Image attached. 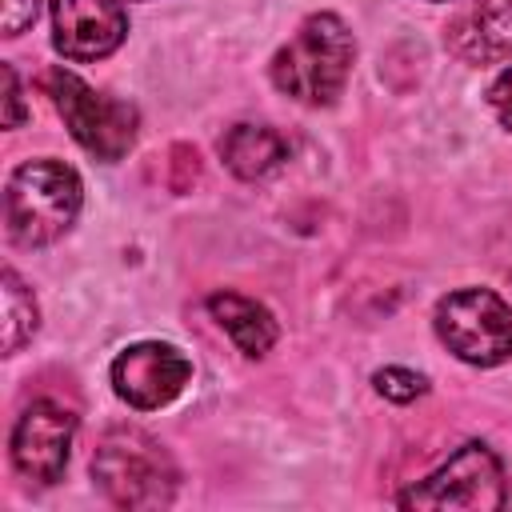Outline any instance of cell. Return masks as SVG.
Masks as SVG:
<instances>
[{"label": "cell", "instance_id": "ac0fdd59", "mask_svg": "<svg viewBox=\"0 0 512 512\" xmlns=\"http://www.w3.org/2000/svg\"><path fill=\"white\" fill-rule=\"evenodd\" d=\"M488 104H492L496 120L512 132V68H504V72L492 80V88H488Z\"/></svg>", "mask_w": 512, "mask_h": 512}, {"label": "cell", "instance_id": "7a4b0ae2", "mask_svg": "<svg viewBox=\"0 0 512 512\" xmlns=\"http://www.w3.org/2000/svg\"><path fill=\"white\" fill-rule=\"evenodd\" d=\"M80 200L84 188L76 168L52 156L24 160L4 188V232L16 248H44L72 228Z\"/></svg>", "mask_w": 512, "mask_h": 512}, {"label": "cell", "instance_id": "4fadbf2b", "mask_svg": "<svg viewBox=\"0 0 512 512\" xmlns=\"http://www.w3.org/2000/svg\"><path fill=\"white\" fill-rule=\"evenodd\" d=\"M0 300H4V356H16L40 328V312H36L32 288L16 276V268H4Z\"/></svg>", "mask_w": 512, "mask_h": 512}, {"label": "cell", "instance_id": "ba28073f", "mask_svg": "<svg viewBox=\"0 0 512 512\" xmlns=\"http://www.w3.org/2000/svg\"><path fill=\"white\" fill-rule=\"evenodd\" d=\"M72 436H76V416L56 404V400H32L16 428H12V440H8V452H12V468L48 488L64 476V464H68V452H72Z\"/></svg>", "mask_w": 512, "mask_h": 512}, {"label": "cell", "instance_id": "5b68a950", "mask_svg": "<svg viewBox=\"0 0 512 512\" xmlns=\"http://www.w3.org/2000/svg\"><path fill=\"white\" fill-rule=\"evenodd\" d=\"M440 344L464 364L492 368L512 356V304L492 288H456L432 312Z\"/></svg>", "mask_w": 512, "mask_h": 512}, {"label": "cell", "instance_id": "6da1fadb", "mask_svg": "<svg viewBox=\"0 0 512 512\" xmlns=\"http://www.w3.org/2000/svg\"><path fill=\"white\" fill-rule=\"evenodd\" d=\"M352 60H356V40L348 24L336 12H312L296 28V36L272 56L268 76L284 96L308 108H324L344 92L352 76Z\"/></svg>", "mask_w": 512, "mask_h": 512}, {"label": "cell", "instance_id": "8fae6325", "mask_svg": "<svg viewBox=\"0 0 512 512\" xmlns=\"http://www.w3.org/2000/svg\"><path fill=\"white\" fill-rule=\"evenodd\" d=\"M220 156L232 176L240 180H264L288 160V140L268 124H232L220 136Z\"/></svg>", "mask_w": 512, "mask_h": 512}, {"label": "cell", "instance_id": "30bf717a", "mask_svg": "<svg viewBox=\"0 0 512 512\" xmlns=\"http://www.w3.org/2000/svg\"><path fill=\"white\" fill-rule=\"evenodd\" d=\"M444 44L452 56L468 64L508 60L512 56V0H472L448 20Z\"/></svg>", "mask_w": 512, "mask_h": 512}, {"label": "cell", "instance_id": "7c38bea8", "mask_svg": "<svg viewBox=\"0 0 512 512\" xmlns=\"http://www.w3.org/2000/svg\"><path fill=\"white\" fill-rule=\"evenodd\" d=\"M208 312H212V320L236 340V348H240L244 356H252V360L264 356V352L276 344V336H280L272 312H268L260 300H252V296H240V292H212V296H208Z\"/></svg>", "mask_w": 512, "mask_h": 512}, {"label": "cell", "instance_id": "9a60e30c", "mask_svg": "<svg viewBox=\"0 0 512 512\" xmlns=\"http://www.w3.org/2000/svg\"><path fill=\"white\" fill-rule=\"evenodd\" d=\"M168 188L172 192H192V184L200 180V152L192 144H172L168 148Z\"/></svg>", "mask_w": 512, "mask_h": 512}, {"label": "cell", "instance_id": "2e32d148", "mask_svg": "<svg viewBox=\"0 0 512 512\" xmlns=\"http://www.w3.org/2000/svg\"><path fill=\"white\" fill-rule=\"evenodd\" d=\"M40 12V0H0V28L4 36H20Z\"/></svg>", "mask_w": 512, "mask_h": 512}, {"label": "cell", "instance_id": "5bb4252c", "mask_svg": "<svg viewBox=\"0 0 512 512\" xmlns=\"http://www.w3.org/2000/svg\"><path fill=\"white\" fill-rule=\"evenodd\" d=\"M372 384H376V392H380L384 400H392V404H412L416 396L428 392V380H424L420 372H412V368H380V372L372 376Z\"/></svg>", "mask_w": 512, "mask_h": 512}, {"label": "cell", "instance_id": "277c9868", "mask_svg": "<svg viewBox=\"0 0 512 512\" xmlns=\"http://www.w3.org/2000/svg\"><path fill=\"white\" fill-rule=\"evenodd\" d=\"M44 92L52 96L60 120L68 124L72 140L92 152L96 160H120L132 140H136V108L124 100H112L104 92H96L92 84H84L76 72L68 68H48L44 72Z\"/></svg>", "mask_w": 512, "mask_h": 512}, {"label": "cell", "instance_id": "8992f818", "mask_svg": "<svg viewBox=\"0 0 512 512\" xmlns=\"http://www.w3.org/2000/svg\"><path fill=\"white\" fill-rule=\"evenodd\" d=\"M400 508H468V512H496L508 504V484H504V464L500 456L480 444L468 440L460 444L432 476H424L420 484L404 488L396 496Z\"/></svg>", "mask_w": 512, "mask_h": 512}, {"label": "cell", "instance_id": "9c48e42d", "mask_svg": "<svg viewBox=\"0 0 512 512\" xmlns=\"http://www.w3.org/2000/svg\"><path fill=\"white\" fill-rule=\"evenodd\" d=\"M128 36L120 0H52V44L68 60H104Z\"/></svg>", "mask_w": 512, "mask_h": 512}, {"label": "cell", "instance_id": "3957f363", "mask_svg": "<svg viewBox=\"0 0 512 512\" xmlns=\"http://www.w3.org/2000/svg\"><path fill=\"white\" fill-rule=\"evenodd\" d=\"M92 480L116 508H164L176 500L180 472L156 436L140 428H112L96 444Z\"/></svg>", "mask_w": 512, "mask_h": 512}, {"label": "cell", "instance_id": "52a82bcc", "mask_svg": "<svg viewBox=\"0 0 512 512\" xmlns=\"http://www.w3.org/2000/svg\"><path fill=\"white\" fill-rule=\"evenodd\" d=\"M188 380H192V360L176 344H164V340L128 344L112 360V392L136 412L164 408L168 400L184 392Z\"/></svg>", "mask_w": 512, "mask_h": 512}, {"label": "cell", "instance_id": "e0dca14e", "mask_svg": "<svg viewBox=\"0 0 512 512\" xmlns=\"http://www.w3.org/2000/svg\"><path fill=\"white\" fill-rule=\"evenodd\" d=\"M4 128H20L24 124V96H20V80H16V68L4 64Z\"/></svg>", "mask_w": 512, "mask_h": 512}]
</instances>
